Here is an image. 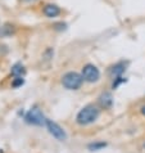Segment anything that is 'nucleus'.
<instances>
[{
    "mask_svg": "<svg viewBox=\"0 0 145 153\" xmlns=\"http://www.w3.org/2000/svg\"><path fill=\"white\" fill-rule=\"evenodd\" d=\"M24 3H32V1H36V0H22Z\"/></svg>",
    "mask_w": 145,
    "mask_h": 153,
    "instance_id": "4468645a",
    "label": "nucleus"
},
{
    "mask_svg": "<svg viewBox=\"0 0 145 153\" xmlns=\"http://www.w3.org/2000/svg\"><path fill=\"white\" fill-rule=\"evenodd\" d=\"M99 104H100V107H103L104 109H109L113 105V97H112V94L108 93V91L103 93V94L99 97Z\"/></svg>",
    "mask_w": 145,
    "mask_h": 153,
    "instance_id": "0eeeda50",
    "label": "nucleus"
},
{
    "mask_svg": "<svg viewBox=\"0 0 145 153\" xmlns=\"http://www.w3.org/2000/svg\"><path fill=\"white\" fill-rule=\"evenodd\" d=\"M125 81H126V79H123V77H121V76H118V77L114 79V81H113V84H112V88L116 89V88H118L119 85H121L122 82H125Z\"/></svg>",
    "mask_w": 145,
    "mask_h": 153,
    "instance_id": "f8f14e48",
    "label": "nucleus"
},
{
    "mask_svg": "<svg viewBox=\"0 0 145 153\" xmlns=\"http://www.w3.org/2000/svg\"><path fill=\"white\" fill-rule=\"evenodd\" d=\"M141 113H143V116H145V105L141 107Z\"/></svg>",
    "mask_w": 145,
    "mask_h": 153,
    "instance_id": "ddd939ff",
    "label": "nucleus"
},
{
    "mask_svg": "<svg viewBox=\"0 0 145 153\" xmlns=\"http://www.w3.org/2000/svg\"><path fill=\"white\" fill-rule=\"evenodd\" d=\"M24 120H26V122H27V124H30V125L41 126V125L45 124L46 118L44 117V114H42V112L40 111V108L33 107V108H31L26 113V116H24Z\"/></svg>",
    "mask_w": 145,
    "mask_h": 153,
    "instance_id": "7ed1b4c3",
    "label": "nucleus"
},
{
    "mask_svg": "<svg viewBox=\"0 0 145 153\" xmlns=\"http://www.w3.org/2000/svg\"><path fill=\"white\" fill-rule=\"evenodd\" d=\"M82 82H84L82 75H80L78 72H75V71L67 72V74H64L62 77L63 86L66 89H68V90H77V89L81 88Z\"/></svg>",
    "mask_w": 145,
    "mask_h": 153,
    "instance_id": "f03ea898",
    "label": "nucleus"
},
{
    "mask_svg": "<svg viewBox=\"0 0 145 153\" xmlns=\"http://www.w3.org/2000/svg\"><path fill=\"white\" fill-rule=\"evenodd\" d=\"M23 84H24L23 77L18 76V77H16V79L13 80V82H12V86H13V88H19V86H22Z\"/></svg>",
    "mask_w": 145,
    "mask_h": 153,
    "instance_id": "9b49d317",
    "label": "nucleus"
},
{
    "mask_svg": "<svg viewBox=\"0 0 145 153\" xmlns=\"http://www.w3.org/2000/svg\"><path fill=\"white\" fill-rule=\"evenodd\" d=\"M45 125H46V129L49 130V133L52 134L55 139L61 140V142H63V140L67 139V134H66L64 129H63L62 126H59L57 122H54L53 120H48V118H46Z\"/></svg>",
    "mask_w": 145,
    "mask_h": 153,
    "instance_id": "39448f33",
    "label": "nucleus"
},
{
    "mask_svg": "<svg viewBox=\"0 0 145 153\" xmlns=\"http://www.w3.org/2000/svg\"><path fill=\"white\" fill-rule=\"evenodd\" d=\"M24 72V67L21 65V63H16V65L12 67L10 70V74L14 76V77H18V76H21Z\"/></svg>",
    "mask_w": 145,
    "mask_h": 153,
    "instance_id": "1a4fd4ad",
    "label": "nucleus"
},
{
    "mask_svg": "<svg viewBox=\"0 0 145 153\" xmlns=\"http://www.w3.org/2000/svg\"><path fill=\"white\" fill-rule=\"evenodd\" d=\"M99 114H100V111L96 105L87 104L77 113V116H76V122L81 126L90 125V124H92V122H95L98 120Z\"/></svg>",
    "mask_w": 145,
    "mask_h": 153,
    "instance_id": "f257e3e1",
    "label": "nucleus"
},
{
    "mask_svg": "<svg viewBox=\"0 0 145 153\" xmlns=\"http://www.w3.org/2000/svg\"><path fill=\"white\" fill-rule=\"evenodd\" d=\"M125 71H126V65L123 62H119L110 68V75L114 76V77H118V76H121Z\"/></svg>",
    "mask_w": 145,
    "mask_h": 153,
    "instance_id": "6e6552de",
    "label": "nucleus"
},
{
    "mask_svg": "<svg viewBox=\"0 0 145 153\" xmlns=\"http://www.w3.org/2000/svg\"><path fill=\"white\" fill-rule=\"evenodd\" d=\"M81 75H82V77H84V81L91 82V84L92 82H96L98 80L100 79V71L98 70L96 66L90 65V63L86 65V66H84Z\"/></svg>",
    "mask_w": 145,
    "mask_h": 153,
    "instance_id": "20e7f679",
    "label": "nucleus"
},
{
    "mask_svg": "<svg viewBox=\"0 0 145 153\" xmlns=\"http://www.w3.org/2000/svg\"><path fill=\"white\" fill-rule=\"evenodd\" d=\"M144 148H145V144H144Z\"/></svg>",
    "mask_w": 145,
    "mask_h": 153,
    "instance_id": "2eb2a0df",
    "label": "nucleus"
},
{
    "mask_svg": "<svg viewBox=\"0 0 145 153\" xmlns=\"http://www.w3.org/2000/svg\"><path fill=\"white\" fill-rule=\"evenodd\" d=\"M61 8H59L57 4H45L44 8H42V13H44L48 18H55L61 14Z\"/></svg>",
    "mask_w": 145,
    "mask_h": 153,
    "instance_id": "423d86ee",
    "label": "nucleus"
},
{
    "mask_svg": "<svg viewBox=\"0 0 145 153\" xmlns=\"http://www.w3.org/2000/svg\"><path fill=\"white\" fill-rule=\"evenodd\" d=\"M104 147H107V143L98 142V143L90 144V146H89V149H90V151H99V149H101V148H104Z\"/></svg>",
    "mask_w": 145,
    "mask_h": 153,
    "instance_id": "9d476101",
    "label": "nucleus"
}]
</instances>
